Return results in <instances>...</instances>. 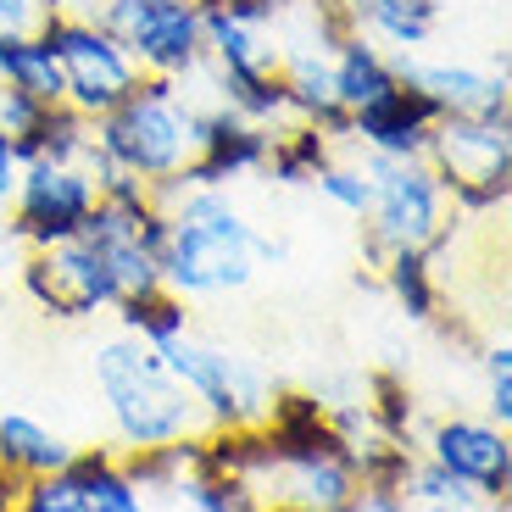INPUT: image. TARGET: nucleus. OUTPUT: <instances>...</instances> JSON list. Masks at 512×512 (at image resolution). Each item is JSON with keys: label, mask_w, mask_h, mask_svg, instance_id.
I'll list each match as a JSON object with an SVG mask.
<instances>
[{"label": "nucleus", "mask_w": 512, "mask_h": 512, "mask_svg": "<svg viewBox=\"0 0 512 512\" xmlns=\"http://www.w3.org/2000/svg\"><path fill=\"white\" fill-rule=\"evenodd\" d=\"M485 373H490V423L507 429L512 423V346L507 340H496L485 351Z\"/></svg>", "instance_id": "29"}, {"label": "nucleus", "mask_w": 512, "mask_h": 512, "mask_svg": "<svg viewBox=\"0 0 512 512\" xmlns=\"http://www.w3.org/2000/svg\"><path fill=\"white\" fill-rule=\"evenodd\" d=\"M90 128L95 123L84 112H73L67 101H56V106H45L39 123L17 140V156H23V167L28 162H84V151H90Z\"/></svg>", "instance_id": "22"}, {"label": "nucleus", "mask_w": 512, "mask_h": 512, "mask_svg": "<svg viewBox=\"0 0 512 512\" xmlns=\"http://www.w3.org/2000/svg\"><path fill=\"white\" fill-rule=\"evenodd\" d=\"M95 201H101L95 179L78 162H28L23 179H17L12 206H6V223L23 240V251H39V245L78 240Z\"/></svg>", "instance_id": "10"}, {"label": "nucleus", "mask_w": 512, "mask_h": 512, "mask_svg": "<svg viewBox=\"0 0 512 512\" xmlns=\"http://www.w3.org/2000/svg\"><path fill=\"white\" fill-rule=\"evenodd\" d=\"M368 418H373V429L379 435H390V440H407L412 446V390L396 379V373H373L368 379Z\"/></svg>", "instance_id": "26"}, {"label": "nucleus", "mask_w": 512, "mask_h": 512, "mask_svg": "<svg viewBox=\"0 0 512 512\" xmlns=\"http://www.w3.org/2000/svg\"><path fill=\"white\" fill-rule=\"evenodd\" d=\"M17 284H23V295L45 312V318H62V323H78V318H95V312L117 307L112 268H106V256L95 251L84 234H78V240H62V245L23 251Z\"/></svg>", "instance_id": "9"}, {"label": "nucleus", "mask_w": 512, "mask_h": 512, "mask_svg": "<svg viewBox=\"0 0 512 512\" xmlns=\"http://www.w3.org/2000/svg\"><path fill=\"white\" fill-rule=\"evenodd\" d=\"M17 490H23V479H12L6 468H0V512H12V507H17Z\"/></svg>", "instance_id": "37"}, {"label": "nucleus", "mask_w": 512, "mask_h": 512, "mask_svg": "<svg viewBox=\"0 0 512 512\" xmlns=\"http://www.w3.org/2000/svg\"><path fill=\"white\" fill-rule=\"evenodd\" d=\"M273 501H295L307 512H346V501L357 496V468H351V446L318 451L307 462H279L268 485Z\"/></svg>", "instance_id": "15"}, {"label": "nucleus", "mask_w": 512, "mask_h": 512, "mask_svg": "<svg viewBox=\"0 0 512 512\" xmlns=\"http://www.w3.org/2000/svg\"><path fill=\"white\" fill-rule=\"evenodd\" d=\"M112 462H117V451H106V446L73 451L67 468L39 474V479H23L12 512H90V485L112 468Z\"/></svg>", "instance_id": "18"}, {"label": "nucleus", "mask_w": 512, "mask_h": 512, "mask_svg": "<svg viewBox=\"0 0 512 512\" xmlns=\"http://www.w3.org/2000/svg\"><path fill=\"white\" fill-rule=\"evenodd\" d=\"M73 17L106 28L145 78H190L206 62L195 0H62Z\"/></svg>", "instance_id": "6"}, {"label": "nucleus", "mask_w": 512, "mask_h": 512, "mask_svg": "<svg viewBox=\"0 0 512 512\" xmlns=\"http://www.w3.org/2000/svg\"><path fill=\"white\" fill-rule=\"evenodd\" d=\"M334 162V140L323 134L318 123H290L273 134V151H268V173L273 184H312L323 167Z\"/></svg>", "instance_id": "23"}, {"label": "nucleus", "mask_w": 512, "mask_h": 512, "mask_svg": "<svg viewBox=\"0 0 512 512\" xmlns=\"http://www.w3.org/2000/svg\"><path fill=\"white\" fill-rule=\"evenodd\" d=\"M384 273V290L396 295V307L407 318L429 323L440 312V284H435V268H429V251H390L379 262Z\"/></svg>", "instance_id": "24"}, {"label": "nucleus", "mask_w": 512, "mask_h": 512, "mask_svg": "<svg viewBox=\"0 0 512 512\" xmlns=\"http://www.w3.org/2000/svg\"><path fill=\"white\" fill-rule=\"evenodd\" d=\"M423 162L435 167L440 190L451 201V218H485L507 206V179H512V128L507 117H479L457 112L440 117L429 134Z\"/></svg>", "instance_id": "5"}, {"label": "nucleus", "mask_w": 512, "mask_h": 512, "mask_svg": "<svg viewBox=\"0 0 512 512\" xmlns=\"http://www.w3.org/2000/svg\"><path fill=\"white\" fill-rule=\"evenodd\" d=\"M151 201L167 212L162 245V284L184 301H212L234 295L256 273V223L223 190H195V184H162Z\"/></svg>", "instance_id": "1"}, {"label": "nucleus", "mask_w": 512, "mask_h": 512, "mask_svg": "<svg viewBox=\"0 0 512 512\" xmlns=\"http://www.w3.org/2000/svg\"><path fill=\"white\" fill-rule=\"evenodd\" d=\"M435 123H440V106L412 84H396L384 101L351 112V140L373 156H423Z\"/></svg>", "instance_id": "14"}, {"label": "nucleus", "mask_w": 512, "mask_h": 512, "mask_svg": "<svg viewBox=\"0 0 512 512\" xmlns=\"http://www.w3.org/2000/svg\"><path fill=\"white\" fill-rule=\"evenodd\" d=\"M329 73H334V106H340V112H362V106L384 101V95L401 84V78H396V51L373 45L368 34H346V39H340Z\"/></svg>", "instance_id": "16"}, {"label": "nucleus", "mask_w": 512, "mask_h": 512, "mask_svg": "<svg viewBox=\"0 0 512 512\" xmlns=\"http://www.w3.org/2000/svg\"><path fill=\"white\" fill-rule=\"evenodd\" d=\"M95 384H101V401L112 412V435L123 451L206 435V418L195 407V396L134 334H117V340H106L95 351Z\"/></svg>", "instance_id": "2"}, {"label": "nucleus", "mask_w": 512, "mask_h": 512, "mask_svg": "<svg viewBox=\"0 0 512 512\" xmlns=\"http://www.w3.org/2000/svg\"><path fill=\"white\" fill-rule=\"evenodd\" d=\"M156 357L167 362V373L184 384L201 407L206 429H245V423H262L268 418V401H273V384L262 379V368H251L245 357L212 346V340H173L162 346Z\"/></svg>", "instance_id": "8"}, {"label": "nucleus", "mask_w": 512, "mask_h": 512, "mask_svg": "<svg viewBox=\"0 0 512 512\" xmlns=\"http://www.w3.org/2000/svg\"><path fill=\"white\" fill-rule=\"evenodd\" d=\"M396 78L423 90L440 106V117L479 112V117H507V73H479L462 62H423L418 51H396Z\"/></svg>", "instance_id": "13"}, {"label": "nucleus", "mask_w": 512, "mask_h": 512, "mask_svg": "<svg viewBox=\"0 0 512 512\" xmlns=\"http://www.w3.org/2000/svg\"><path fill=\"white\" fill-rule=\"evenodd\" d=\"M56 0H0V34H34Z\"/></svg>", "instance_id": "32"}, {"label": "nucleus", "mask_w": 512, "mask_h": 512, "mask_svg": "<svg viewBox=\"0 0 512 512\" xmlns=\"http://www.w3.org/2000/svg\"><path fill=\"white\" fill-rule=\"evenodd\" d=\"M401 496H407L412 507H435V501H462V496H474V490L462 485V479H451L440 462H429V457L418 451V457H412L407 485H401Z\"/></svg>", "instance_id": "28"}, {"label": "nucleus", "mask_w": 512, "mask_h": 512, "mask_svg": "<svg viewBox=\"0 0 512 512\" xmlns=\"http://www.w3.org/2000/svg\"><path fill=\"white\" fill-rule=\"evenodd\" d=\"M17 268H23V240L12 234V223H6V212H0V290L17 284Z\"/></svg>", "instance_id": "35"}, {"label": "nucleus", "mask_w": 512, "mask_h": 512, "mask_svg": "<svg viewBox=\"0 0 512 512\" xmlns=\"http://www.w3.org/2000/svg\"><path fill=\"white\" fill-rule=\"evenodd\" d=\"M17 179H23V156H17V140H12V134H0V212L12 206Z\"/></svg>", "instance_id": "34"}, {"label": "nucleus", "mask_w": 512, "mask_h": 512, "mask_svg": "<svg viewBox=\"0 0 512 512\" xmlns=\"http://www.w3.org/2000/svg\"><path fill=\"white\" fill-rule=\"evenodd\" d=\"M67 462H73V446H67L56 429H45V423L28 418V412H0V468L12 479L56 474Z\"/></svg>", "instance_id": "19"}, {"label": "nucleus", "mask_w": 512, "mask_h": 512, "mask_svg": "<svg viewBox=\"0 0 512 512\" xmlns=\"http://www.w3.org/2000/svg\"><path fill=\"white\" fill-rule=\"evenodd\" d=\"M357 34H368L373 45H390V51H418L429 45L440 23V0H340Z\"/></svg>", "instance_id": "17"}, {"label": "nucleus", "mask_w": 512, "mask_h": 512, "mask_svg": "<svg viewBox=\"0 0 512 512\" xmlns=\"http://www.w3.org/2000/svg\"><path fill=\"white\" fill-rule=\"evenodd\" d=\"M39 112H45V106H39L34 95L6 90V84H0V134H12V140H23L28 128L39 123Z\"/></svg>", "instance_id": "31"}, {"label": "nucleus", "mask_w": 512, "mask_h": 512, "mask_svg": "<svg viewBox=\"0 0 512 512\" xmlns=\"http://www.w3.org/2000/svg\"><path fill=\"white\" fill-rule=\"evenodd\" d=\"M412 512H490L479 496H462V501H435V507H412Z\"/></svg>", "instance_id": "36"}, {"label": "nucleus", "mask_w": 512, "mask_h": 512, "mask_svg": "<svg viewBox=\"0 0 512 512\" xmlns=\"http://www.w3.org/2000/svg\"><path fill=\"white\" fill-rule=\"evenodd\" d=\"M273 134L279 128L245 123L240 112H229L223 101L195 106V156L179 173V184H195V190H223L229 179H245V173H262L273 151Z\"/></svg>", "instance_id": "12"}, {"label": "nucleus", "mask_w": 512, "mask_h": 512, "mask_svg": "<svg viewBox=\"0 0 512 512\" xmlns=\"http://www.w3.org/2000/svg\"><path fill=\"white\" fill-rule=\"evenodd\" d=\"M184 507L190 512H262V490L245 479H223V474H190L184 479Z\"/></svg>", "instance_id": "25"}, {"label": "nucleus", "mask_w": 512, "mask_h": 512, "mask_svg": "<svg viewBox=\"0 0 512 512\" xmlns=\"http://www.w3.org/2000/svg\"><path fill=\"white\" fill-rule=\"evenodd\" d=\"M346 512H412V501L401 490H379V485H357V496L346 501Z\"/></svg>", "instance_id": "33"}, {"label": "nucleus", "mask_w": 512, "mask_h": 512, "mask_svg": "<svg viewBox=\"0 0 512 512\" xmlns=\"http://www.w3.org/2000/svg\"><path fill=\"white\" fill-rule=\"evenodd\" d=\"M362 173L373 184V206H368V262L379 268L390 251H435L440 240L451 234V201L440 190L435 167L423 156H373L362 151Z\"/></svg>", "instance_id": "4"}, {"label": "nucleus", "mask_w": 512, "mask_h": 512, "mask_svg": "<svg viewBox=\"0 0 512 512\" xmlns=\"http://www.w3.org/2000/svg\"><path fill=\"white\" fill-rule=\"evenodd\" d=\"M262 512H307V507H295V501H268Z\"/></svg>", "instance_id": "38"}, {"label": "nucleus", "mask_w": 512, "mask_h": 512, "mask_svg": "<svg viewBox=\"0 0 512 512\" xmlns=\"http://www.w3.org/2000/svg\"><path fill=\"white\" fill-rule=\"evenodd\" d=\"M423 457L440 462L451 479L474 490L490 512H507L512 501V435L490 418H440L423 440Z\"/></svg>", "instance_id": "11"}, {"label": "nucleus", "mask_w": 512, "mask_h": 512, "mask_svg": "<svg viewBox=\"0 0 512 512\" xmlns=\"http://www.w3.org/2000/svg\"><path fill=\"white\" fill-rule=\"evenodd\" d=\"M90 145L145 190H162L195 156V101H184L179 78H140V90L128 101L95 117Z\"/></svg>", "instance_id": "3"}, {"label": "nucleus", "mask_w": 512, "mask_h": 512, "mask_svg": "<svg viewBox=\"0 0 512 512\" xmlns=\"http://www.w3.org/2000/svg\"><path fill=\"white\" fill-rule=\"evenodd\" d=\"M90 512H151V507H145V496L117 474V462H112V468L90 485Z\"/></svg>", "instance_id": "30"}, {"label": "nucleus", "mask_w": 512, "mask_h": 512, "mask_svg": "<svg viewBox=\"0 0 512 512\" xmlns=\"http://www.w3.org/2000/svg\"><path fill=\"white\" fill-rule=\"evenodd\" d=\"M0 84H6V90L34 95L39 106L67 101L62 67H56L51 45H45L39 34H0Z\"/></svg>", "instance_id": "20"}, {"label": "nucleus", "mask_w": 512, "mask_h": 512, "mask_svg": "<svg viewBox=\"0 0 512 512\" xmlns=\"http://www.w3.org/2000/svg\"><path fill=\"white\" fill-rule=\"evenodd\" d=\"M312 184H318V195H323L329 206H340V212H351V218H368L373 184H368V173H362L357 162H329Z\"/></svg>", "instance_id": "27"}, {"label": "nucleus", "mask_w": 512, "mask_h": 512, "mask_svg": "<svg viewBox=\"0 0 512 512\" xmlns=\"http://www.w3.org/2000/svg\"><path fill=\"white\" fill-rule=\"evenodd\" d=\"M117 318H123V334H134L151 351H162V346H173V340L190 334V301L162 284V290H145V295H123L117 301Z\"/></svg>", "instance_id": "21"}, {"label": "nucleus", "mask_w": 512, "mask_h": 512, "mask_svg": "<svg viewBox=\"0 0 512 512\" xmlns=\"http://www.w3.org/2000/svg\"><path fill=\"white\" fill-rule=\"evenodd\" d=\"M34 34L51 45L56 67H62L67 106H73V112H84L90 123H95V117H106L117 101H128V95L140 90V78H145L140 62H134V56H128L112 34H106V28L73 17L62 0L39 17Z\"/></svg>", "instance_id": "7"}]
</instances>
